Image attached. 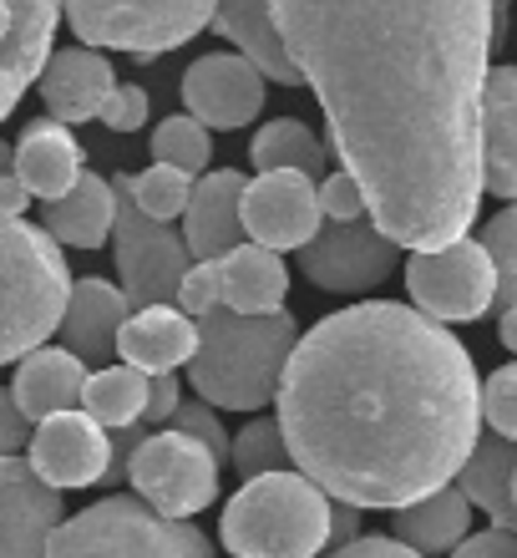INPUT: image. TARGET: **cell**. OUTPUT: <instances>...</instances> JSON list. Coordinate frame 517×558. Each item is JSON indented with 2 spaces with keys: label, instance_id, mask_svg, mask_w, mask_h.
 Wrapping results in <instances>:
<instances>
[{
  "label": "cell",
  "instance_id": "cell-1",
  "mask_svg": "<svg viewBox=\"0 0 517 558\" xmlns=\"http://www.w3.org/2000/svg\"><path fill=\"white\" fill-rule=\"evenodd\" d=\"M330 147L401 250L467 239L482 204L492 0H269Z\"/></svg>",
  "mask_w": 517,
  "mask_h": 558
},
{
  "label": "cell",
  "instance_id": "cell-2",
  "mask_svg": "<svg viewBox=\"0 0 517 558\" xmlns=\"http://www.w3.org/2000/svg\"><path fill=\"white\" fill-rule=\"evenodd\" d=\"M295 468L350 508H406L457 483L482 437V381L442 320L396 300L310 325L274 391Z\"/></svg>",
  "mask_w": 517,
  "mask_h": 558
},
{
  "label": "cell",
  "instance_id": "cell-3",
  "mask_svg": "<svg viewBox=\"0 0 517 558\" xmlns=\"http://www.w3.org/2000/svg\"><path fill=\"white\" fill-rule=\"evenodd\" d=\"M295 340L299 325L290 310H274V315H238L229 305L208 310L198 315V351L188 361V386L198 391V401L219 412H259L280 391Z\"/></svg>",
  "mask_w": 517,
  "mask_h": 558
},
{
  "label": "cell",
  "instance_id": "cell-4",
  "mask_svg": "<svg viewBox=\"0 0 517 558\" xmlns=\"http://www.w3.org/2000/svg\"><path fill=\"white\" fill-rule=\"evenodd\" d=\"M219 533L234 558H320L330 548V493L290 468L244 477Z\"/></svg>",
  "mask_w": 517,
  "mask_h": 558
},
{
  "label": "cell",
  "instance_id": "cell-5",
  "mask_svg": "<svg viewBox=\"0 0 517 558\" xmlns=\"http://www.w3.org/2000/svg\"><path fill=\"white\" fill-rule=\"evenodd\" d=\"M66 294L72 269L57 239L26 219H0V366L57 336Z\"/></svg>",
  "mask_w": 517,
  "mask_h": 558
},
{
  "label": "cell",
  "instance_id": "cell-6",
  "mask_svg": "<svg viewBox=\"0 0 517 558\" xmlns=\"http://www.w3.org/2000/svg\"><path fill=\"white\" fill-rule=\"evenodd\" d=\"M46 558H213V544L188 518H163L137 493H118L61 518Z\"/></svg>",
  "mask_w": 517,
  "mask_h": 558
},
{
  "label": "cell",
  "instance_id": "cell-7",
  "mask_svg": "<svg viewBox=\"0 0 517 558\" xmlns=\"http://www.w3.org/2000/svg\"><path fill=\"white\" fill-rule=\"evenodd\" d=\"M219 0H61V21L97 51L163 57L213 21Z\"/></svg>",
  "mask_w": 517,
  "mask_h": 558
},
{
  "label": "cell",
  "instance_id": "cell-8",
  "mask_svg": "<svg viewBox=\"0 0 517 558\" xmlns=\"http://www.w3.org/2000/svg\"><path fill=\"white\" fill-rule=\"evenodd\" d=\"M219 457L177 426H158L127 452V483L163 518L204 513L208 502L219 498Z\"/></svg>",
  "mask_w": 517,
  "mask_h": 558
},
{
  "label": "cell",
  "instance_id": "cell-9",
  "mask_svg": "<svg viewBox=\"0 0 517 558\" xmlns=\"http://www.w3.org/2000/svg\"><path fill=\"white\" fill-rule=\"evenodd\" d=\"M133 178L122 173L112 178L118 189V223H112V250H118V275H122V294L133 310L148 305H173L177 284L188 275L193 254L183 244V234H173V223L148 219L143 208L133 204Z\"/></svg>",
  "mask_w": 517,
  "mask_h": 558
},
{
  "label": "cell",
  "instance_id": "cell-10",
  "mask_svg": "<svg viewBox=\"0 0 517 558\" xmlns=\"http://www.w3.org/2000/svg\"><path fill=\"white\" fill-rule=\"evenodd\" d=\"M406 290L421 315L442 325L482 320L497 305V265L482 239H457L442 250H416L406 259Z\"/></svg>",
  "mask_w": 517,
  "mask_h": 558
},
{
  "label": "cell",
  "instance_id": "cell-11",
  "mask_svg": "<svg viewBox=\"0 0 517 558\" xmlns=\"http://www.w3.org/2000/svg\"><path fill=\"white\" fill-rule=\"evenodd\" d=\"M396 259H401V244L396 239H385L381 229L370 223V214L366 219H350V223L325 219L320 229H315L310 244L299 250V269H305V279L320 284V290H330V294L376 290V284L391 279Z\"/></svg>",
  "mask_w": 517,
  "mask_h": 558
},
{
  "label": "cell",
  "instance_id": "cell-12",
  "mask_svg": "<svg viewBox=\"0 0 517 558\" xmlns=\"http://www.w3.org/2000/svg\"><path fill=\"white\" fill-rule=\"evenodd\" d=\"M238 219H244V234L264 250L284 254V250H305L315 239V229L325 223L320 214V183L305 173H259L244 183V198H238Z\"/></svg>",
  "mask_w": 517,
  "mask_h": 558
},
{
  "label": "cell",
  "instance_id": "cell-13",
  "mask_svg": "<svg viewBox=\"0 0 517 558\" xmlns=\"http://www.w3.org/2000/svg\"><path fill=\"white\" fill-rule=\"evenodd\" d=\"M26 462L36 468L41 483L61 487H91L102 483L107 468H112V437L107 426H97L82 407L76 412H57V416H41L30 426V441H26Z\"/></svg>",
  "mask_w": 517,
  "mask_h": 558
},
{
  "label": "cell",
  "instance_id": "cell-14",
  "mask_svg": "<svg viewBox=\"0 0 517 558\" xmlns=\"http://www.w3.org/2000/svg\"><path fill=\"white\" fill-rule=\"evenodd\" d=\"M61 26V0H0V122L36 87L51 61V41Z\"/></svg>",
  "mask_w": 517,
  "mask_h": 558
},
{
  "label": "cell",
  "instance_id": "cell-15",
  "mask_svg": "<svg viewBox=\"0 0 517 558\" xmlns=\"http://www.w3.org/2000/svg\"><path fill=\"white\" fill-rule=\"evenodd\" d=\"M183 102H188V118L229 133L264 112V76L238 51H213L183 72Z\"/></svg>",
  "mask_w": 517,
  "mask_h": 558
},
{
  "label": "cell",
  "instance_id": "cell-16",
  "mask_svg": "<svg viewBox=\"0 0 517 558\" xmlns=\"http://www.w3.org/2000/svg\"><path fill=\"white\" fill-rule=\"evenodd\" d=\"M61 529V493L26 457H0V558H46Z\"/></svg>",
  "mask_w": 517,
  "mask_h": 558
},
{
  "label": "cell",
  "instance_id": "cell-17",
  "mask_svg": "<svg viewBox=\"0 0 517 558\" xmlns=\"http://www.w3.org/2000/svg\"><path fill=\"white\" fill-rule=\"evenodd\" d=\"M36 82H41L46 112L72 128V122H91L102 112L107 92L118 87V72L97 46H66V51H51Z\"/></svg>",
  "mask_w": 517,
  "mask_h": 558
},
{
  "label": "cell",
  "instance_id": "cell-18",
  "mask_svg": "<svg viewBox=\"0 0 517 558\" xmlns=\"http://www.w3.org/2000/svg\"><path fill=\"white\" fill-rule=\"evenodd\" d=\"M249 178L234 168L193 178L188 208H183V244L193 259H223L229 250L244 244V219H238V198H244Z\"/></svg>",
  "mask_w": 517,
  "mask_h": 558
},
{
  "label": "cell",
  "instance_id": "cell-19",
  "mask_svg": "<svg viewBox=\"0 0 517 558\" xmlns=\"http://www.w3.org/2000/svg\"><path fill=\"white\" fill-rule=\"evenodd\" d=\"M127 315H133V305H127V294H122L118 284L82 279V284H72V294H66V315H61L57 336L66 340V351H72L82 366L97 371L118 355V330Z\"/></svg>",
  "mask_w": 517,
  "mask_h": 558
},
{
  "label": "cell",
  "instance_id": "cell-20",
  "mask_svg": "<svg viewBox=\"0 0 517 558\" xmlns=\"http://www.w3.org/2000/svg\"><path fill=\"white\" fill-rule=\"evenodd\" d=\"M118 351L127 366L148 371V376H163V371H177L193 361V351H198V320L173 305L133 310L118 330Z\"/></svg>",
  "mask_w": 517,
  "mask_h": 558
},
{
  "label": "cell",
  "instance_id": "cell-21",
  "mask_svg": "<svg viewBox=\"0 0 517 558\" xmlns=\"http://www.w3.org/2000/svg\"><path fill=\"white\" fill-rule=\"evenodd\" d=\"M208 26L219 31L223 41H234L238 57L249 61L264 82H280V87H299L305 82L299 66L290 61V51H284L280 21L269 11V0H219V11H213Z\"/></svg>",
  "mask_w": 517,
  "mask_h": 558
},
{
  "label": "cell",
  "instance_id": "cell-22",
  "mask_svg": "<svg viewBox=\"0 0 517 558\" xmlns=\"http://www.w3.org/2000/svg\"><path fill=\"white\" fill-rule=\"evenodd\" d=\"M482 193L517 204V66H492L482 87Z\"/></svg>",
  "mask_w": 517,
  "mask_h": 558
},
{
  "label": "cell",
  "instance_id": "cell-23",
  "mask_svg": "<svg viewBox=\"0 0 517 558\" xmlns=\"http://www.w3.org/2000/svg\"><path fill=\"white\" fill-rule=\"evenodd\" d=\"M11 173L30 189V198H46V204H51V198H61L76 178L87 173V162H82V143H76L72 128L57 122V118L30 122L26 133H21V143H15Z\"/></svg>",
  "mask_w": 517,
  "mask_h": 558
},
{
  "label": "cell",
  "instance_id": "cell-24",
  "mask_svg": "<svg viewBox=\"0 0 517 558\" xmlns=\"http://www.w3.org/2000/svg\"><path fill=\"white\" fill-rule=\"evenodd\" d=\"M87 376L91 366H82L66 345L51 351V345H36L30 355H21V371H15V407L41 422V416H57V412H76L82 407V391H87Z\"/></svg>",
  "mask_w": 517,
  "mask_h": 558
},
{
  "label": "cell",
  "instance_id": "cell-25",
  "mask_svg": "<svg viewBox=\"0 0 517 558\" xmlns=\"http://www.w3.org/2000/svg\"><path fill=\"white\" fill-rule=\"evenodd\" d=\"M118 223V189L97 173H82L72 189L46 204V234L66 250H102Z\"/></svg>",
  "mask_w": 517,
  "mask_h": 558
},
{
  "label": "cell",
  "instance_id": "cell-26",
  "mask_svg": "<svg viewBox=\"0 0 517 558\" xmlns=\"http://www.w3.org/2000/svg\"><path fill=\"white\" fill-rule=\"evenodd\" d=\"M467 533H472V502H467V493L457 483H446L436 493H427V498L396 508L391 538H401V544L416 548L421 558H436V554H452Z\"/></svg>",
  "mask_w": 517,
  "mask_h": 558
},
{
  "label": "cell",
  "instance_id": "cell-27",
  "mask_svg": "<svg viewBox=\"0 0 517 558\" xmlns=\"http://www.w3.org/2000/svg\"><path fill=\"white\" fill-rule=\"evenodd\" d=\"M219 269H223V305L229 310H238V315H274V310H284V294H290L284 254L249 239V244L223 254Z\"/></svg>",
  "mask_w": 517,
  "mask_h": 558
},
{
  "label": "cell",
  "instance_id": "cell-28",
  "mask_svg": "<svg viewBox=\"0 0 517 558\" xmlns=\"http://www.w3.org/2000/svg\"><path fill=\"white\" fill-rule=\"evenodd\" d=\"M513 483H517V441L497 437V432L477 437V447L467 452V462H461V472H457V487L497 529H517Z\"/></svg>",
  "mask_w": 517,
  "mask_h": 558
},
{
  "label": "cell",
  "instance_id": "cell-29",
  "mask_svg": "<svg viewBox=\"0 0 517 558\" xmlns=\"http://www.w3.org/2000/svg\"><path fill=\"white\" fill-rule=\"evenodd\" d=\"M143 407H148V371L137 366H97L87 376V391H82V412L91 416L107 432H127V426L143 422Z\"/></svg>",
  "mask_w": 517,
  "mask_h": 558
},
{
  "label": "cell",
  "instance_id": "cell-30",
  "mask_svg": "<svg viewBox=\"0 0 517 558\" xmlns=\"http://www.w3.org/2000/svg\"><path fill=\"white\" fill-rule=\"evenodd\" d=\"M249 153L259 173H284L290 168V173H305L315 183L325 178V143L299 118H280V122H269V128H259Z\"/></svg>",
  "mask_w": 517,
  "mask_h": 558
},
{
  "label": "cell",
  "instance_id": "cell-31",
  "mask_svg": "<svg viewBox=\"0 0 517 558\" xmlns=\"http://www.w3.org/2000/svg\"><path fill=\"white\" fill-rule=\"evenodd\" d=\"M152 162H168V168H183V173H204L208 153H213V137L198 118H163L152 128Z\"/></svg>",
  "mask_w": 517,
  "mask_h": 558
},
{
  "label": "cell",
  "instance_id": "cell-32",
  "mask_svg": "<svg viewBox=\"0 0 517 558\" xmlns=\"http://www.w3.org/2000/svg\"><path fill=\"white\" fill-rule=\"evenodd\" d=\"M127 189H133V204L143 208L148 219L173 223V219H183V208H188L193 173H183V168H168V162H152V168H143V173H137Z\"/></svg>",
  "mask_w": 517,
  "mask_h": 558
},
{
  "label": "cell",
  "instance_id": "cell-33",
  "mask_svg": "<svg viewBox=\"0 0 517 558\" xmlns=\"http://www.w3.org/2000/svg\"><path fill=\"white\" fill-rule=\"evenodd\" d=\"M229 462L238 468V477H259V472H284L290 447H284L280 416H259L229 441Z\"/></svg>",
  "mask_w": 517,
  "mask_h": 558
},
{
  "label": "cell",
  "instance_id": "cell-34",
  "mask_svg": "<svg viewBox=\"0 0 517 558\" xmlns=\"http://www.w3.org/2000/svg\"><path fill=\"white\" fill-rule=\"evenodd\" d=\"M488 244L492 265H497V305L517 310V204H507L497 219H488Z\"/></svg>",
  "mask_w": 517,
  "mask_h": 558
},
{
  "label": "cell",
  "instance_id": "cell-35",
  "mask_svg": "<svg viewBox=\"0 0 517 558\" xmlns=\"http://www.w3.org/2000/svg\"><path fill=\"white\" fill-rule=\"evenodd\" d=\"M183 315H208V310L223 305V269L219 259H193L188 275H183V284H177V300H173Z\"/></svg>",
  "mask_w": 517,
  "mask_h": 558
},
{
  "label": "cell",
  "instance_id": "cell-36",
  "mask_svg": "<svg viewBox=\"0 0 517 558\" xmlns=\"http://www.w3.org/2000/svg\"><path fill=\"white\" fill-rule=\"evenodd\" d=\"M482 422L497 437L517 441V361L488 376V386H482Z\"/></svg>",
  "mask_w": 517,
  "mask_h": 558
},
{
  "label": "cell",
  "instance_id": "cell-37",
  "mask_svg": "<svg viewBox=\"0 0 517 558\" xmlns=\"http://www.w3.org/2000/svg\"><path fill=\"white\" fill-rule=\"evenodd\" d=\"M320 214L335 223H350V219H366V193L355 183L350 173H325L320 178Z\"/></svg>",
  "mask_w": 517,
  "mask_h": 558
},
{
  "label": "cell",
  "instance_id": "cell-38",
  "mask_svg": "<svg viewBox=\"0 0 517 558\" xmlns=\"http://www.w3.org/2000/svg\"><path fill=\"white\" fill-rule=\"evenodd\" d=\"M97 118H102L112 133H137V128L148 122V92L137 87V82H118V87L107 92V102Z\"/></svg>",
  "mask_w": 517,
  "mask_h": 558
},
{
  "label": "cell",
  "instance_id": "cell-39",
  "mask_svg": "<svg viewBox=\"0 0 517 558\" xmlns=\"http://www.w3.org/2000/svg\"><path fill=\"white\" fill-rule=\"evenodd\" d=\"M168 426H177V432H188V437H198L208 447V452L219 457V462H229V437H223V426H219V416L208 412V401H193V407H177L173 412V422Z\"/></svg>",
  "mask_w": 517,
  "mask_h": 558
},
{
  "label": "cell",
  "instance_id": "cell-40",
  "mask_svg": "<svg viewBox=\"0 0 517 558\" xmlns=\"http://www.w3.org/2000/svg\"><path fill=\"white\" fill-rule=\"evenodd\" d=\"M183 407V386H177L173 371H163V376H148V407H143V432H158V426L173 422V412Z\"/></svg>",
  "mask_w": 517,
  "mask_h": 558
},
{
  "label": "cell",
  "instance_id": "cell-41",
  "mask_svg": "<svg viewBox=\"0 0 517 558\" xmlns=\"http://www.w3.org/2000/svg\"><path fill=\"white\" fill-rule=\"evenodd\" d=\"M446 558H517V529H497L492 523L488 533H467Z\"/></svg>",
  "mask_w": 517,
  "mask_h": 558
},
{
  "label": "cell",
  "instance_id": "cell-42",
  "mask_svg": "<svg viewBox=\"0 0 517 558\" xmlns=\"http://www.w3.org/2000/svg\"><path fill=\"white\" fill-rule=\"evenodd\" d=\"M30 416L15 407V391L11 386H0V457H15L21 447L30 441Z\"/></svg>",
  "mask_w": 517,
  "mask_h": 558
},
{
  "label": "cell",
  "instance_id": "cell-43",
  "mask_svg": "<svg viewBox=\"0 0 517 558\" xmlns=\"http://www.w3.org/2000/svg\"><path fill=\"white\" fill-rule=\"evenodd\" d=\"M330 558H421V554L406 548L401 538H391V533H360L345 548H330Z\"/></svg>",
  "mask_w": 517,
  "mask_h": 558
},
{
  "label": "cell",
  "instance_id": "cell-44",
  "mask_svg": "<svg viewBox=\"0 0 517 558\" xmlns=\"http://www.w3.org/2000/svg\"><path fill=\"white\" fill-rule=\"evenodd\" d=\"M350 538H360V508L330 498V548H345Z\"/></svg>",
  "mask_w": 517,
  "mask_h": 558
},
{
  "label": "cell",
  "instance_id": "cell-45",
  "mask_svg": "<svg viewBox=\"0 0 517 558\" xmlns=\"http://www.w3.org/2000/svg\"><path fill=\"white\" fill-rule=\"evenodd\" d=\"M30 208V189L15 173H0V219H21Z\"/></svg>",
  "mask_w": 517,
  "mask_h": 558
},
{
  "label": "cell",
  "instance_id": "cell-46",
  "mask_svg": "<svg viewBox=\"0 0 517 558\" xmlns=\"http://www.w3.org/2000/svg\"><path fill=\"white\" fill-rule=\"evenodd\" d=\"M497 336H503V345L517 355V310H503V320H497Z\"/></svg>",
  "mask_w": 517,
  "mask_h": 558
},
{
  "label": "cell",
  "instance_id": "cell-47",
  "mask_svg": "<svg viewBox=\"0 0 517 558\" xmlns=\"http://www.w3.org/2000/svg\"><path fill=\"white\" fill-rule=\"evenodd\" d=\"M513 508H517V483H513Z\"/></svg>",
  "mask_w": 517,
  "mask_h": 558
}]
</instances>
